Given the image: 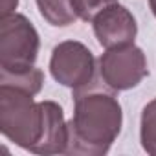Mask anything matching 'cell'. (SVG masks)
<instances>
[{
  "instance_id": "6",
  "label": "cell",
  "mask_w": 156,
  "mask_h": 156,
  "mask_svg": "<svg viewBox=\"0 0 156 156\" xmlns=\"http://www.w3.org/2000/svg\"><path fill=\"white\" fill-rule=\"evenodd\" d=\"M94 35L105 50L134 44L138 35V24L134 15L119 2L103 9L92 20Z\"/></svg>"
},
{
  "instance_id": "9",
  "label": "cell",
  "mask_w": 156,
  "mask_h": 156,
  "mask_svg": "<svg viewBox=\"0 0 156 156\" xmlns=\"http://www.w3.org/2000/svg\"><path fill=\"white\" fill-rule=\"evenodd\" d=\"M140 141L147 154L156 156V98L149 101L141 110Z\"/></svg>"
},
{
  "instance_id": "1",
  "label": "cell",
  "mask_w": 156,
  "mask_h": 156,
  "mask_svg": "<svg viewBox=\"0 0 156 156\" xmlns=\"http://www.w3.org/2000/svg\"><path fill=\"white\" fill-rule=\"evenodd\" d=\"M123 127V110L114 96L94 83L73 90V116L68 121L66 154L103 156Z\"/></svg>"
},
{
  "instance_id": "3",
  "label": "cell",
  "mask_w": 156,
  "mask_h": 156,
  "mask_svg": "<svg viewBox=\"0 0 156 156\" xmlns=\"http://www.w3.org/2000/svg\"><path fill=\"white\" fill-rule=\"evenodd\" d=\"M39 33L28 17L17 11L0 17V72L31 70L39 57Z\"/></svg>"
},
{
  "instance_id": "4",
  "label": "cell",
  "mask_w": 156,
  "mask_h": 156,
  "mask_svg": "<svg viewBox=\"0 0 156 156\" xmlns=\"http://www.w3.org/2000/svg\"><path fill=\"white\" fill-rule=\"evenodd\" d=\"M99 75L114 92L136 88L149 75L147 57L136 44L110 48L99 57Z\"/></svg>"
},
{
  "instance_id": "12",
  "label": "cell",
  "mask_w": 156,
  "mask_h": 156,
  "mask_svg": "<svg viewBox=\"0 0 156 156\" xmlns=\"http://www.w3.org/2000/svg\"><path fill=\"white\" fill-rule=\"evenodd\" d=\"M149 6H151V11H152V15L156 17V0H149Z\"/></svg>"
},
{
  "instance_id": "11",
  "label": "cell",
  "mask_w": 156,
  "mask_h": 156,
  "mask_svg": "<svg viewBox=\"0 0 156 156\" xmlns=\"http://www.w3.org/2000/svg\"><path fill=\"white\" fill-rule=\"evenodd\" d=\"M17 6H19V0H0V17L15 13Z\"/></svg>"
},
{
  "instance_id": "7",
  "label": "cell",
  "mask_w": 156,
  "mask_h": 156,
  "mask_svg": "<svg viewBox=\"0 0 156 156\" xmlns=\"http://www.w3.org/2000/svg\"><path fill=\"white\" fill-rule=\"evenodd\" d=\"M44 108V130L39 145L33 154L51 156V154H66L68 147V121L64 119V112L55 101H41Z\"/></svg>"
},
{
  "instance_id": "2",
  "label": "cell",
  "mask_w": 156,
  "mask_h": 156,
  "mask_svg": "<svg viewBox=\"0 0 156 156\" xmlns=\"http://www.w3.org/2000/svg\"><path fill=\"white\" fill-rule=\"evenodd\" d=\"M26 90L0 83V130L11 143L33 152L44 130L42 103Z\"/></svg>"
},
{
  "instance_id": "10",
  "label": "cell",
  "mask_w": 156,
  "mask_h": 156,
  "mask_svg": "<svg viewBox=\"0 0 156 156\" xmlns=\"http://www.w3.org/2000/svg\"><path fill=\"white\" fill-rule=\"evenodd\" d=\"M116 2L118 0H72V6L77 19H81L85 22H92L103 9H107Z\"/></svg>"
},
{
  "instance_id": "5",
  "label": "cell",
  "mask_w": 156,
  "mask_h": 156,
  "mask_svg": "<svg viewBox=\"0 0 156 156\" xmlns=\"http://www.w3.org/2000/svg\"><path fill=\"white\" fill-rule=\"evenodd\" d=\"M50 73L62 87H68L72 90L83 88L94 83V53L79 41H62L51 51Z\"/></svg>"
},
{
  "instance_id": "8",
  "label": "cell",
  "mask_w": 156,
  "mask_h": 156,
  "mask_svg": "<svg viewBox=\"0 0 156 156\" xmlns=\"http://www.w3.org/2000/svg\"><path fill=\"white\" fill-rule=\"evenodd\" d=\"M0 83L4 85H11L17 87L20 90L30 92L31 96H37L42 90L44 85V73L39 68H31L26 72H17V73H6V72H0Z\"/></svg>"
}]
</instances>
